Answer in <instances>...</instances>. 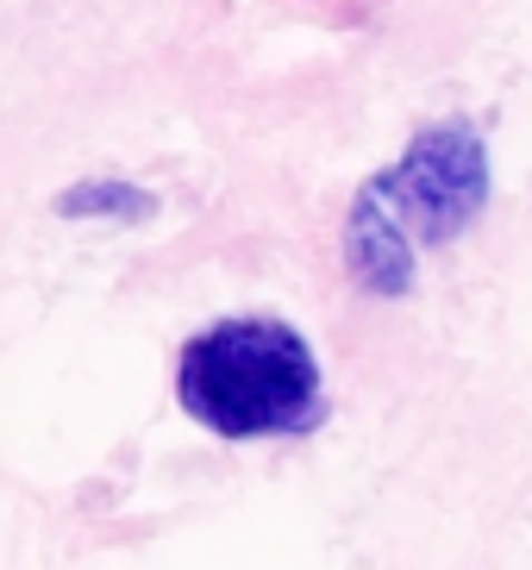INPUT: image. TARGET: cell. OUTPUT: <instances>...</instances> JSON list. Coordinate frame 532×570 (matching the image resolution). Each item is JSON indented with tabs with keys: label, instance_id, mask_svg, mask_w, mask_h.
<instances>
[{
	"label": "cell",
	"instance_id": "1",
	"mask_svg": "<svg viewBox=\"0 0 532 570\" xmlns=\"http://www.w3.org/2000/svg\"><path fill=\"white\" fill-rule=\"evenodd\" d=\"M489 207V145L470 119H433L345 214V269L370 295H407L420 257L464 238Z\"/></svg>",
	"mask_w": 532,
	"mask_h": 570
},
{
	"label": "cell",
	"instance_id": "2",
	"mask_svg": "<svg viewBox=\"0 0 532 570\" xmlns=\"http://www.w3.org/2000/svg\"><path fill=\"white\" fill-rule=\"evenodd\" d=\"M176 402L219 439L307 433L326 407L314 345L276 314H233L200 326L176 357Z\"/></svg>",
	"mask_w": 532,
	"mask_h": 570
},
{
	"label": "cell",
	"instance_id": "3",
	"mask_svg": "<svg viewBox=\"0 0 532 570\" xmlns=\"http://www.w3.org/2000/svg\"><path fill=\"white\" fill-rule=\"evenodd\" d=\"M50 214L57 219H150L157 214V195L138 183H126V176H88V183L63 188L57 202H50Z\"/></svg>",
	"mask_w": 532,
	"mask_h": 570
}]
</instances>
